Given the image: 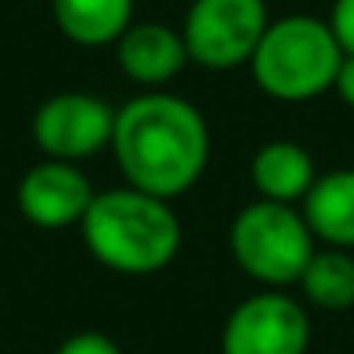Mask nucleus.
Returning a JSON list of instances; mask_svg holds the SVG:
<instances>
[{
	"label": "nucleus",
	"instance_id": "ddd939ff",
	"mask_svg": "<svg viewBox=\"0 0 354 354\" xmlns=\"http://www.w3.org/2000/svg\"><path fill=\"white\" fill-rule=\"evenodd\" d=\"M302 299L323 313H347L354 309V250L340 247H316L302 278Z\"/></svg>",
	"mask_w": 354,
	"mask_h": 354
},
{
	"label": "nucleus",
	"instance_id": "39448f33",
	"mask_svg": "<svg viewBox=\"0 0 354 354\" xmlns=\"http://www.w3.org/2000/svg\"><path fill=\"white\" fill-rule=\"evenodd\" d=\"M268 25L264 0H192L181 35L192 63L205 70H236L250 66Z\"/></svg>",
	"mask_w": 354,
	"mask_h": 354
},
{
	"label": "nucleus",
	"instance_id": "423d86ee",
	"mask_svg": "<svg viewBox=\"0 0 354 354\" xmlns=\"http://www.w3.org/2000/svg\"><path fill=\"white\" fill-rule=\"evenodd\" d=\"M313 323L306 302L285 288H264L243 299L223 323V354H306Z\"/></svg>",
	"mask_w": 354,
	"mask_h": 354
},
{
	"label": "nucleus",
	"instance_id": "2eb2a0df",
	"mask_svg": "<svg viewBox=\"0 0 354 354\" xmlns=\"http://www.w3.org/2000/svg\"><path fill=\"white\" fill-rule=\"evenodd\" d=\"M330 28H333L344 56H354V0H333Z\"/></svg>",
	"mask_w": 354,
	"mask_h": 354
},
{
	"label": "nucleus",
	"instance_id": "7ed1b4c3",
	"mask_svg": "<svg viewBox=\"0 0 354 354\" xmlns=\"http://www.w3.org/2000/svg\"><path fill=\"white\" fill-rule=\"evenodd\" d=\"M340 63L344 49L330 21L313 15H285L268 25L250 59V73L268 97L302 104L333 91Z\"/></svg>",
	"mask_w": 354,
	"mask_h": 354
},
{
	"label": "nucleus",
	"instance_id": "20e7f679",
	"mask_svg": "<svg viewBox=\"0 0 354 354\" xmlns=\"http://www.w3.org/2000/svg\"><path fill=\"white\" fill-rule=\"evenodd\" d=\"M316 247L299 205L254 198L230 223V254L236 268L264 288L299 285Z\"/></svg>",
	"mask_w": 354,
	"mask_h": 354
},
{
	"label": "nucleus",
	"instance_id": "f3484780",
	"mask_svg": "<svg viewBox=\"0 0 354 354\" xmlns=\"http://www.w3.org/2000/svg\"><path fill=\"white\" fill-rule=\"evenodd\" d=\"M351 340H354V326H351Z\"/></svg>",
	"mask_w": 354,
	"mask_h": 354
},
{
	"label": "nucleus",
	"instance_id": "dca6fc26",
	"mask_svg": "<svg viewBox=\"0 0 354 354\" xmlns=\"http://www.w3.org/2000/svg\"><path fill=\"white\" fill-rule=\"evenodd\" d=\"M333 94L354 111V56H344V63L337 70V80H333Z\"/></svg>",
	"mask_w": 354,
	"mask_h": 354
},
{
	"label": "nucleus",
	"instance_id": "6e6552de",
	"mask_svg": "<svg viewBox=\"0 0 354 354\" xmlns=\"http://www.w3.org/2000/svg\"><path fill=\"white\" fill-rule=\"evenodd\" d=\"M94 195L97 192L91 177L80 170V163L42 160L21 177L18 209L39 230H70L84 223Z\"/></svg>",
	"mask_w": 354,
	"mask_h": 354
},
{
	"label": "nucleus",
	"instance_id": "9d476101",
	"mask_svg": "<svg viewBox=\"0 0 354 354\" xmlns=\"http://www.w3.org/2000/svg\"><path fill=\"white\" fill-rule=\"evenodd\" d=\"M316 177L319 170L313 153L292 139H271L257 146V153L250 156V185L264 202L302 205V198L316 185Z\"/></svg>",
	"mask_w": 354,
	"mask_h": 354
},
{
	"label": "nucleus",
	"instance_id": "f8f14e48",
	"mask_svg": "<svg viewBox=\"0 0 354 354\" xmlns=\"http://www.w3.org/2000/svg\"><path fill=\"white\" fill-rule=\"evenodd\" d=\"M132 8L136 0H53V18L70 42L101 49L115 46L129 32Z\"/></svg>",
	"mask_w": 354,
	"mask_h": 354
},
{
	"label": "nucleus",
	"instance_id": "9b49d317",
	"mask_svg": "<svg viewBox=\"0 0 354 354\" xmlns=\"http://www.w3.org/2000/svg\"><path fill=\"white\" fill-rule=\"evenodd\" d=\"M299 209L316 243L354 250V167L319 174Z\"/></svg>",
	"mask_w": 354,
	"mask_h": 354
},
{
	"label": "nucleus",
	"instance_id": "f257e3e1",
	"mask_svg": "<svg viewBox=\"0 0 354 354\" xmlns=\"http://www.w3.org/2000/svg\"><path fill=\"white\" fill-rule=\"evenodd\" d=\"M111 153L129 188L174 202L202 181L212 156V132L188 97L142 91L115 111Z\"/></svg>",
	"mask_w": 354,
	"mask_h": 354
},
{
	"label": "nucleus",
	"instance_id": "f03ea898",
	"mask_svg": "<svg viewBox=\"0 0 354 354\" xmlns=\"http://www.w3.org/2000/svg\"><path fill=\"white\" fill-rule=\"evenodd\" d=\"M80 233L91 257L125 278H149L167 271L185 243V226L174 212V202L129 185L97 192L80 223Z\"/></svg>",
	"mask_w": 354,
	"mask_h": 354
},
{
	"label": "nucleus",
	"instance_id": "1a4fd4ad",
	"mask_svg": "<svg viewBox=\"0 0 354 354\" xmlns=\"http://www.w3.org/2000/svg\"><path fill=\"white\" fill-rule=\"evenodd\" d=\"M115 53H118V70L142 91H167V84H174L192 63L181 28H170L160 21H139V25L132 21L129 32L115 42Z\"/></svg>",
	"mask_w": 354,
	"mask_h": 354
},
{
	"label": "nucleus",
	"instance_id": "0eeeda50",
	"mask_svg": "<svg viewBox=\"0 0 354 354\" xmlns=\"http://www.w3.org/2000/svg\"><path fill=\"white\" fill-rule=\"evenodd\" d=\"M115 111L118 108L87 91L53 94L39 104L32 118L35 146L46 153V160H66V163L91 160L101 149H111Z\"/></svg>",
	"mask_w": 354,
	"mask_h": 354
},
{
	"label": "nucleus",
	"instance_id": "4468645a",
	"mask_svg": "<svg viewBox=\"0 0 354 354\" xmlns=\"http://www.w3.org/2000/svg\"><path fill=\"white\" fill-rule=\"evenodd\" d=\"M56 354H122V347L101 330H80V333H70L56 347Z\"/></svg>",
	"mask_w": 354,
	"mask_h": 354
}]
</instances>
